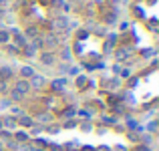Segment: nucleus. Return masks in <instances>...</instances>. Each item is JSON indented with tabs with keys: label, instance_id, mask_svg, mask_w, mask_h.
<instances>
[{
	"label": "nucleus",
	"instance_id": "nucleus-1",
	"mask_svg": "<svg viewBox=\"0 0 159 151\" xmlns=\"http://www.w3.org/2000/svg\"><path fill=\"white\" fill-rule=\"evenodd\" d=\"M14 91L18 95H26V93H30V85H28V81L26 79H20V81H16V85H14Z\"/></svg>",
	"mask_w": 159,
	"mask_h": 151
},
{
	"label": "nucleus",
	"instance_id": "nucleus-2",
	"mask_svg": "<svg viewBox=\"0 0 159 151\" xmlns=\"http://www.w3.org/2000/svg\"><path fill=\"white\" fill-rule=\"evenodd\" d=\"M28 85H30V89H43V87L47 85V81H44V77H40V75H34V77H30Z\"/></svg>",
	"mask_w": 159,
	"mask_h": 151
},
{
	"label": "nucleus",
	"instance_id": "nucleus-3",
	"mask_svg": "<svg viewBox=\"0 0 159 151\" xmlns=\"http://www.w3.org/2000/svg\"><path fill=\"white\" fill-rule=\"evenodd\" d=\"M14 77V71H12V66H2L0 69V79L2 81H8V79Z\"/></svg>",
	"mask_w": 159,
	"mask_h": 151
},
{
	"label": "nucleus",
	"instance_id": "nucleus-4",
	"mask_svg": "<svg viewBox=\"0 0 159 151\" xmlns=\"http://www.w3.org/2000/svg\"><path fill=\"white\" fill-rule=\"evenodd\" d=\"M66 26H69V20H66L65 16H58V18L54 20V28H57V30H65Z\"/></svg>",
	"mask_w": 159,
	"mask_h": 151
},
{
	"label": "nucleus",
	"instance_id": "nucleus-5",
	"mask_svg": "<svg viewBox=\"0 0 159 151\" xmlns=\"http://www.w3.org/2000/svg\"><path fill=\"white\" fill-rule=\"evenodd\" d=\"M16 125L18 123H16L14 117H4L2 119V127H6V129H16Z\"/></svg>",
	"mask_w": 159,
	"mask_h": 151
},
{
	"label": "nucleus",
	"instance_id": "nucleus-6",
	"mask_svg": "<svg viewBox=\"0 0 159 151\" xmlns=\"http://www.w3.org/2000/svg\"><path fill=\"white\" fill-rule=\"evenodd\" d=\"M20 77H22V79L34 77V69H32V66H20Z\"/></svg>",
	"mask_w": 159,
	"mask_h": 151
},
{
	"label": "nucleus",
	"instance_id": "nucleus-7",
	"mask_svg": "<svg viewBox=\"0 0 159 151\" xmlns=\"http://www.w3.org/2000/svg\"><path fill=\"white\" fill-rule=\"evenodd\" d=\"M16 123H18V125H22V127H30V125L34 123V121H32L28 115H20V119H16Z\"/></svg>",
	"mask_w": 159,
	"mask_h": 151
},
{
	"label": "nucleus",
	"instance_id": "nucleus-8",
	"mask_svg": "<svg viewBox=\"0 0 159 151\" xmlns=\"http://www.w3.org/2000/svg\"><path fill=\"white\" fill-rule=\"evenodd\" d=\"M40 61H43L44 65H52V62H54L52 53H43V54H40Z\"/></svg>",
	"mask_w": 159,
	"mask_h": 151
},
{
	"label": "nucleus",
	"instance_id": "nucleus-9",
	"mask_svg": "<svg viewBox=\"0 0 159 151\" xmlns=\"http://www.w3.org/2000/svg\"><path fill=\"white\" fill-rule=\"evenodd\" d=\"M65 79H54V81H52V89L54 91H62V89H65Z\"/></svg>",
	"mask_w": 159,
	"mask_h": 151
},
{
	"label": "nucleus",
	"instance_id": "nucleus-10",
	"mask_svg": "<svg viewBox=\"0 0 159 151\" xmlns=\"http://www.w3.org/2000/svg\"><path fill=\"white\" fill-rule=\"evenodd\" d=\"M14 40H16V44H18V47H24V44H26V39H24V34H20L18 30H14Z\"/></svg>",
	"mask_w": 159,
	"mask_h": 151
},
{
	"label": "nucleus",
	"instance_id": "nucleus-11",
	"mask_svg": "<svg viewBox=\"0 0 159 151\" xmlns=\"http://www.w3.org/2000/svg\"><path fill=\"white\" fill-rule=\"evenodd\" d=\"M43 44H48V47H54V44H57V36L54 34H48L47 39H44V43Z\"/></svg>",
	"mask_w": 159,
	"mask_h": 151
},
{
	"label": "nucleus",
	"instance_id": "nucleus-12",
	"mask_svg": "<svg viewBox=\"0 0 159 151\" xmlns=\"http://www.w3.org/2000/svg\"><path fill=\"white\" fill-rule=\"evenodd\" d=\"M16 141H20V143H24V141H28V135L24 131H16Z\"/></svg>",
	"mask_w": 159,
	"mask_h": 151
},
{
	"label": "nucleus",
	"instance_id": "nucleus-13",
	"mask_svg": "<svg viewBox=\"0 0 159 151\" xmlns=\"http://www.w3.org/2000/svg\"><path fill=\"white\" fill-rule=\"evenodd\" d=\"M8 40H10V32L0 30V43H8Z\"/></svg>",
	"mask_w": 159,
	"mask_h": 151
},
{
	"label": "nucleus",
	"instance_id": "nucleus-14",
	"mask_svg": "<svg viewBox=\"0 0 159 151\" xmlns=\"http://www.w3.org/2000/svg\"><path fill=\"white\" fill-rule=\"evenodd\" d=\"M129 57V50H119V53H117V61H125V58Z\"/></svg>",
	"mask_w": 159,
	"mask_h": 151
},
{
	"label": "nucleus",
	"instance_id": "nucleus-15",
	"mask_svg": "<svg viewBox=\"0 0 159 151\" xmlns=\"http://www.w3.org/2000/svg\"><path fill=\"white\" fill-rule=\"evenodd\" d=\"M51 119H52V117L48 115V113H43V115H39V121H40V123H51Z\"/></svg>",
	"mask_w": 159,
	"mask_h": 151
},
{
	"label": "nucleus",
	"instance_id": "nucleus-16",
	"mask_svg": "<svg viewBox=\"0 0 159 151\" xmlns=\"http://www.w3.org/2000/svg\"><path fill=\"white\" fill-rule=\"evenodd\" d=\"M62 61H70V50L69 48L62 50Z\"/></svg>",
	"mask_w": 159,
	"mask_h": 151
},
{
	"label": "nucleus",
	"instance_id": "nucleus-17",
	"mask_svg": "<svg viewBox=\"0 0 159 151\" xmlns=\"http://www.w3.org/2000/svg\"><path fill=\"white\" fill-rule=\"evenodd\" d=\"M10 99L12 101H20V99H22V95H18L16 91H12V93H10Z\"/></svg>",
	"mask_w": 159,
	"mask_h": 151
},
{
	"label": "nucleus",
	"instance_id": "nucleus-18",
	"mask_svg": "<svg viewBox=\"0 0 159 151\" xmlns=\"http://www.w3.org/2000/svg\"><path fill=\"white\" fill-rule=\"evenodd\" d=\"M26 36L34 39V36H36V28H28V30H26Z\"/></svg>",
	"mask_w": 159,
	"mask_h": 151
},
{
	"label": "nucleus",
	"instance_id": "nucleus-19",
	"mask_svg": "<svg viewBox=\"0 0 159 151\" xmlns=\"http://www.w3.org/2000/svg\"><path fill=\"white\" fill-rule=\"evenodd\" d=\"M85 83H87V79H85V77H79V79H77V87H83Z\"/></svg>",
	"mask_w": 159,
	"mask_h": 151
},
{
	"label": "nucleus",
	"instance_id": "nucleus-20",
	"mask_svg": "<svg viewBox=\"0 0 159 151\" xmlns=\"http://www.w3.org/2000/svg\"><path fill=\"white\" fill-rule=\"evenodd\" d=\"M135 151H151V147H149V145H139Z\"/></svg>",
	"mask_w": 159,
	"mask_h": 151
},
{
	"label": "nucleus",
	"instance_id": "nucleus-21",
	"mask_svg": "<svg viewBox=\"0 0 159 151\" xmlns=\"http://www.w3.org/2000/svg\"><path fill=\"white\" fill-rule=\"evenodd\" d=\"M4 91H6V81L0 79V93H4Z\"/></svg>",
	"mask_w": 159,
	"mask_h": 151
},
{
	"label": "nucleus",
	"instance_id": "nucleus-22",
	"mask_svg": "<svg viewBox=\"0 0 159 151\" xmlns=\"http://www.w3.org/2000/svg\"><path fill=\"white\" fill-rule=\"evenodd\" d=\"M8 147H10V149H18V143H16V141H10V143H8Z\"/></svg>",
	"mask_w": 159,
	"mask_h": 151
},
{
	"label": "nucleus",
	"instance_id": "nucleus-23",
	"mask_svg": "<svg viewBox=\"0 0 159 151\" xmlns=\"http://www.w3.org/2000/svg\"><path fill=\"white\" fill-rule=\"evenodd\" d=\"M111 87H113V89H117V87H119V79H113V81H111Z\"/></svg>",
	"mask_w": 159,
	"mask_h": 151
},
{
	"label": "nucleus",
	"instance_id": "nucleus-24",
	"mask_svg": "<svg viewBox=\"0 0 159 151\" xmlns=\"http://www.w3.org/2000/svg\"><path fill=\"white\" fill-rule=\"evenodd\" d=\"M75 113H77L75 109H66V111H65V115H66V117H70V115H75Z\"/></svg>",
	"mask_w": 159,
	"mask_h": 151
},
{
	"label": "nucleus",
	"instance_id": "nucleus-25",
	"mask_svg": "<svg viewBox=\"0 0 159 151\" xmlns=\"http://www.w3.org/2000/svg\"><path fill=\"white\" fill-rule=\"evenodd\" d=\"M129 75H131V71H129V69H125V71H121V77H129Z\"/></svg>",
	"mask_w": 159,
	"mask_h": 151
},
{
	"label": "nucleus",
	"instance_id": "nucleus-26",
	"mask_svg": "<svg viewBox=\"0 0 159 151\" xmlns=\"http://www.w3.org/2000/svg\"><path fill=\"white\" fill-rule=\"evenodd\" d=\"M99 151H113V149L107 147V145H101V147H99Z\"/></svg>",
	"mask_w": 159,
	"mask_h": 151
},
{
	"label": "nucleus",
	"instance_id": "nucleus-27",
	"mask_svg": "<svg viewBox=\"0 0 159 151\" xmlns=\"http://www.w3.org/2000/svg\"><path fill=\"white\" fill-rule=\"evenodd\" d=\"M103 121H105L107 125H109V123H115V119H113V117H111V119H109V117H105V119H103Z\"/></svg>",
	"mask_w": 159,
	"mask_h": 151
},
{
	"label": "nucleus",
	"instance_id": "nucleus-28",
	"mask_svg": "<svg viewBox=\"0 0 159 151\" xmlns=\"http://www.w3.org/2000/svg\"><path fill=\"white\" fill-rule=\"evenodd\" d=\"M83 151H95V147H91V145H85V147H83Z\"/></svg>",
	"mask_w": 159,
	"mask_h": 151
},
{
	"label": "nucleus",
	"instance_id": "nucleus-29",
	"mask_svg": "<svg viewBox=\"0 0 159 151\" xmlns=\"http://www.w3.org/2000/svg\"><path fill=\"white\" fill-rule=\"evenodd\" d=\"M115 151H127V149H125L123 145H117V147H115Z\"/></svg>",
	"mask_w": 159,
	"mask_h": 151
},
{
	"label": "nucleus",
	"instance_id": "nucleus-30",
	"mask_svg": "<svg viewBox=\"0 0 159 151\" xmlns=\"http://www.w3.org/2000/svg\"><path fill=\"white\" fill-rule=\"evenodd\" d=\"M52 4H54V6H61V4H62V0H52Z\"/></svg>",
	"mask_w": 159,
	"mask_h": 151
},
{
	"label": "nucleus",
	"instance_id": "nucleus-31",
	"mask_svg": "<svg viewBox=\"0 0 159 151\" xmlns=\"http://www.w3.org/2000/svg\"><path fill=\"white\" fill-rule=\"evenodd\" d=\"M4 149V143H2V141H0V151H2Z\"/></svg>",
	"mask_w": 159,
	"mask_h": 151
},
{
	"label": "nucleus",
	"instance_id": "nucleus-32",
	"mask_svg": "<svg viewBox=\"0 0 159 151\" xmlns=\"http://www.w3.org/2000/svg\"><path fill=\"white\" fill-rule=\"evenodd\" d=\"M0 4H6V0H0Z\"/></svg>",
	"mask_w": 159,
	"mask_h": 151
},
{
	"label": "nucleus",
	"instance_id": "nucleus-33",
	"mask_svg": "<svg viewBox=\"0 0 159 151\" xmlns=\"http://www.w3.org/2000/svg\"><path fill=\"white\" fill-rule=\"evenodd\" d=\"M0 129H2V119H0Z\"/></svg>",
	"mask_w": 159,
	"mask_h": 151
}]
</instances>
